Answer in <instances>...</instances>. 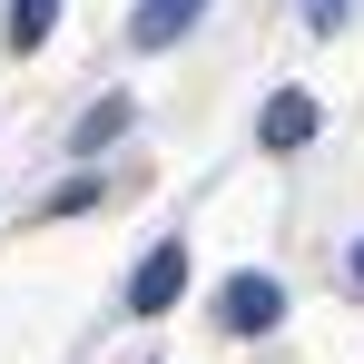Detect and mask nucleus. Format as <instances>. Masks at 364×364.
Wrapping results in <instances>:
<instances>
[{"mask_svg": "<svg viewBox=\"0 0 364 364\" xmlns=\"http://www.w3.org/2000/svg\"><path fill=\"white\" fill-rule=\"evenodd\" d=\"M178 296H187V246H148L128 276V315H168Z\"/></svg>", "mask_w": 364, "mask_h": 364, "instance_id": "f257e3e1", "label": "nucleus"}, {"mask_svg": "<svg viewBox=\"0 0 364 364\" xmlns=\"http://www.w3.org/2000/svg\"><path fill=\"white\" fill-rule=\"evenodd\" d=\"M217 315H227V335H266V325L286 315V286H276V276H237V286L217 296Z\"/></svg>", "mask_w": 364, "mask_h": 364, "instance_id": "f03ea898", "label": "nucleus"}, {"mask_svg": "<svg viewBox=\"0 0 364 364\" xmlns=\"http://www.w3.org/2000/svg\"><path fill=\"white\" fill-rule=\"evenodd\" d=\"M197 20H207V0H138V10H128V40H138V50H178Z\"/></svg>", "mask_w": 364, "mask_h": 364, "instance_id": "7ed1b4c3", "label": "nucleus"}, {"mask_svg": "<svg viewBox=\"0 0 364 364\" xmlns=\"http://www.w3.org/2000/svg\"><path fill=\"white\" fill-rule=\"evenodd\" d=\"M315 119H325V109H315V89H276V99H266V119H256V138H266V148H305Z\"/></svg>", "mask_w": 364, "mask_h": 364, "instance_id": "20e7f679", "label": "nucleus"}, {"mask_svg": "<svg viewBox=\"0 0 364 364\" xmlns=\"http://www.w3.org/2000/svg\"><path fill=\"white\" fill-rule=\"evenodd\" d=\"M109 138H128V99H99V109L79 119V158H99Z\"/></svg>", "mask_w": 364, "mask_h": 364, "instance_id": "39448f33", "label": "nucleus"}, {"mask_svg": "<svg viewBox=\"0 0 364 364\" xmlns=\"http://www.w3.org/2000/svg\"><path fill=\"white\" fill-rule=\"evenodd\" d=\"M50 20H60V0H10V50H40Z\"/></svg>", "mask_w": 364, "mask_h": 364, "instance_id": "423d86ee", "label": "nucleus"}, {"mask_svg": "<svg viewBox=\"0 0 364 364\" xmlns=\"http://www.w3.org/2000/svg\"><path fill=\"white\" fill-rule=\"evenodd\" d=\"M79 207H99V178H69L60 197H50V217H79Z\"/></svg>", "mask_w": 364, "mask_h": 364, "instance_id": "0eeeda50", "label": "nucleus"}, {"mask_svg": "<svg viewBox=\"0 0 364 364\" xmlns=\"http://www.w3.org/2000/svg\"><path fill=\"white\" fill-rule=\"evenodd\" d=\"M305 20H315V30H335V20H345V0H305Z\"/></svg>", "mask_w": 364, "mask_h": 364, "instance_id": "6e6552de", "label": "nucleus"}, {"mask_svg": "<svg viewBox=\"0 0 364 364\" xmlns=\"http://www.w3.org/2000/svg\"><path fill=\"white\" fill-rule=\"evenodd\" d=\"M345 276H355V286H364V237H355V246H345Z\"/></svg>", "mask_w": 364, "mask_h": 364, "instance_id": "1a4fd4ad", "label": "nucleus"}]
</instances>
